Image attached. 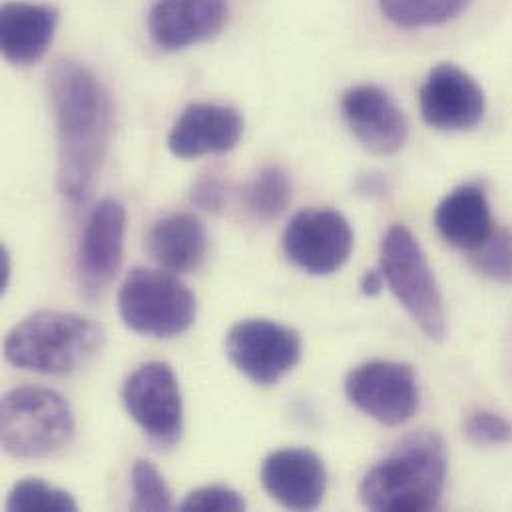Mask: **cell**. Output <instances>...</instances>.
Listing matches in <instances>:
<instances>
[{
    "mask_svg": "<svg viewBox=\"0 0 512 512\" xmlns=\"http://www.w3.org/2000/svg\"><path fill=\"white\" fill-rule=\"evenodd\" d=\"M48 94L58 136V190L72 204H82L110 144L114 106L100 78L76 60L54 62Z\"/></svg>",
    "mask_w": 512,
    "mask_h": 512,
    "instance_id": "cell-1",
    "label": "cell"
},
{
    "mask_svg": "<svg viewBox=\"0 0 512 512\" xmlns=\"http://www.w3.org/2000/svg\"><path fill=\"white\" fill-rule=\"evenodd\" d=\"M447 483V449L437 433L403 439L361 481L359 499L371 511H435Z\"/></svg>",
    "mask_w": 512,
    "mask_h": 512,
    "instance_id": "cell-2",
    "label": "cell"
},
{
    "mask_svg": "<svg viewBox=\"0 0 512 512\" xmlns=\"http://www.w3.org/2000/svg\"><path fill=\"white\" fill-rule=\"evenodd\" d=\"M102 325L72 311H38L22 319L4 339L10 365L42 375H68L90 365L102 351Z\"/></svg>",
    "mask_w": 512,
    "mask_h": 512,
    "instance_id": "cell-3",
    "label": "cell"
},
{
    "mask_svg": "<svg viewBox=\"0 0 512 512\" xmlns=\"http://www.w3.org/2000/svg\"><path fill=\"white\" fill-rule=\"evenodd\" d=\"M68 401L46 387L24 385L8 391L0 405V441L14 459H46L74 437Z\"/></svg>",
    "mask_w": 512,
    "mask_h": 512,
    "instance_id": "cell-4",
    "label": "cell"
},
{
    "mask_svg": "<svg viewBox=\"0 0 512 512\" xmlns=\"http://www.w3.org/2000/svg\"><path fill=\"white\" fill-rule=\"evenodd\" d=\"M118 311L132 331L172 339L194 325L198 301L192 289L172 271L136 267L118 291Z\"/></svg>",
    "mask_w": 512,
    "mask_h": 512,
    "instance_id": "cell-5",
    "label": "cell"
},
{
    "mask_svg": "<svg viewBox=\"0 0 512 512\" xmlns=\"http://www.w3.org/2000/svg\"><path fill=\"white\" fill-rule=\"evenodd\" d=\"M381 271L419 329L429 339L443 341L447 335L443 295L429 259L409 228L399 224L387 230L381 242Z\"/></svg>",
    "mask_w": 512,
    "mask_h": 512,
    "instance_id": "cell-6",
    "label": "cell"
},
{
    "mask_svg": "<svg viewBox=\"0 0 512 512\" xmlns=\"http://www.w3.org/2000/svg\"><path fill=\"white\" fill-rule=\"evenodd\" d=\"M122 401L134 423L158 447H172L184 431V401L168 363L140 365L122 387Z\"/></svg>",
    "mask_w": 512,
    "mask_h": 512,
    "instance_id": "cell-7",
    "label": "cell"
},
{
    "mask_svg": "<svg viewBox=\"0 0 512 512\" xmlns=\"http://www.w3.org/2000/svg\"><path fill=\"white\" fill-rule=\"evenodd\" d=\"M347 399L367 417L385 427L413 419L421 403L415 369L401 361H367L345 379Z\"/></svg>",
    "mask_w": 512,
    "mask_h": 512,
    "instance_id": "cell-8",
    "label": "cell"
},
{
    "mask_svg": "<svg viewBox=\"0 0 512 512\" xmlns=\"http://www.w3.org/2000/svg\"><path fill=\"white\" fill-rule=\"evenodd\" d=\"M226 353L240 373L267 387L279 383L301 361L303 343L291 327L246 319L228 331Z\"/></svg>",
    "mask_w": 512,
    "mask_h": 512,
    "instance_id": "cell-9",
    "label": "cell"
},
{
    "mask_svg": "<svg viewBox=\"0 0 512 512\" xmlns=\"http://www.w3.org/2000/svg\"><path fill=\"white\" fill-rule=\"evenodd\" d=\"M353 240V230L343 214L303 210L289 220L283 232V252L309 275H331L347 263Z\"/></svg>",
    "mask_w": 512,
    "mask_h": 512,
    "instance_id": "cell-10",
    "label": "cell"
},
{
    "mask_svg": "<svg viewBox=\"0 0 512 512\" xmlns=\"http://www.w3.org/2000/svg\"><path fill=\"white\" fill-rule=\"evenodd\" d=\"M126 238V210L116 200H102L92 208L80 238L76 273L86 297H100L114 281Z\"/></svg>",
    "mask_w": 512,
    "mask_h": 512,
    "instance_id": "cell-11",
    "label": "cell"
},
{
    "mask_svg": "<svg viewBox=\"0 0 512 512\" xmlns=\"http://www.w3.org/2000/svg\"><path fill=\"white\" fill-rule=\"evenodd\" d=\"M419 108L427 126L441 132H467L483 122L487 98L469 72L455 64H439L419 90Z\"/></svg>",
    "mask_w": 512,
    "mask_h": 512,
    "instance_id": "cell-12",
    "label": "cell"
},
{
    "mask_svg": "<svg viewBox=\"0 0 512 512\" xmlns=\"http://www.w3.org/2000/svg\"><path fill=\"white\" fill-rule=\"evenodd\" d=\"M341 112L353 136L373 154H395L407 142L409 122L397 102L379 86L349 88L343 94Z\"/></svg>",
    "mask_w": 512,
    "mask_h": 512,
    "instance_id": "cell-13",
    "label": "cell"
},
{
    "mask_svg": "<svg viewBox=\"0 0 512 512\" xmlns=\"http://www.w3.org/2000/svg\"><path fill=\"white\" fill-rule=\"evenodd\" d=\"M244 134L242 114L224 104L198 102L188 106L168 134V148L176 158L192 160L234 150Z\"/></svg>",
    "mask_w": 512,
    "mask_h": 512,
    "instance_id": "cell-14",
    "label": "cell"
},
{
    "mask_svg": "<svg viewBox=\"0 0 512 512\" xmlns=\"http://www.w3.org/2000/svg\"><path fill=\"white\" fill-rule=\"evenodd\" d=\"M265 493L289 511H313L323 503L327 471L323 461L307 449H281L261 465Z\"/></svg>",
    "mask_w": 512,
    "mask_h": 512,
    "instance_id": "cell-15",
    "label": "cell"
},
{
    "mask_svg": "<svg viewBox=\"0 0 512 512\" xmlns=\"http://www.w3.org/2000/svg\"><path fill=\"white\" fill-rule=\"evenodd\" d=\"M228 20V0H158L148 32L164 50H182L216 36Z\"/></svg>",
    "mask_w": 512,
    "mask_h": 512,
    "instance_id": "cell-16",
    "label": "cell"
},
{
    "mask_svg": "<svg viewBox=\"0 0 512 512\" xmlns=\"http://www.w3.org/2000/svg\"><path fill=\"white\" fill-rule=\"evenodd\" d=\"M58 10L52 4L10 0L0 10V44L14 66L36 64L52 44Z\"/></svg>",
    "mask_w": 512,
    "mask_h": 512,
    "instance_id": "cell-17",
    "label": "cell"
},
{
    "mask_svg": "<svg viewBox=\"0 0 512 512\" xmlns=\"http://www.w3.org/2000/svg\"><path fill=\"white\" fill-rule=\"evenodd\" d=\"M435 226L447 244L477 252L495 232L485 190L475 184L455 188L437 206Z\"/></svg>",
    "mask_w": 512,
    "mask_h": 512,
    "instance_id": "cell-18",
    "label": "cell"
},
{
    "mask_svg": "<svg viewBox=\"0 0 512 512\" xmlns=\"http://www.w3.org/2000/svg\"><path fill=\"white\" fill-rule=\"evenodd\" d=\"M148 254L168 271H196L208 252L204 224L192 214H168L148 234Z\"/></svg>",
    "mask_w": 512,
    "mask_h": 512,
    "instance_id": "cell-19",
    "label": "cell"
},
{
    "mask_svg": "<svg viewBox=\"0 0 512 512\" xmlns=\"http://www.w3.org/2000/svg\"><path fill=\"white\" fill-rule=\"evenodd\" d=\"M473 0H379L381 14L397 28H429L459 18Z\"/></svg>",
    "mask_w": 512,
    "mask_h": 512,
    "instance_id": "cell-20",
    "label": "cell"
},
{
    "mask_svg": "<svg viewBox=\"0 0 512 512\" xmlns=\"http://www.w3.org/2000/svg\"><path fill=\"white\" fill-rule=\"evenodd\" d=\"M291 180L279 166H265L248 182L244 200L259 222L277 220L291 204Z\"/></svg>",
    "mask_w": 512,
    "mask_h": 512,
    "instance_id": "cell-21",
    "label": "cell"
},
{
    "mask_svg": "<svg viewBox=\"0 0 512 512\" xmlns=\"http://www.w3.org/2000/svg\"><path fill=\"white\" fill-rule=\"evenodd\" d=\"M4 509L8 512H74L78 505L64 489L52 487L40 479H24L10 489Z\"/></svg>",
    "mask_w": 512,
    "mask_h": 512,
    "instance_id": "cell-22",
    "label": "cell"
},
{
    "mask_svg": "<svg viewBox=\"0 0 512 512\" xmlns=\"http://www.w3.org/2000/svg\"><path fill=\"white\" fill-rule=\"evenodd\" d=\"M132 511L160 512L174 507L172 491L164 475L150 461H136L132 467Z\"/></svg>",
    "mask_w": 512,
    "mask_h": 512,
    "instance_id": "cell-23",
    "label": "cell"
},
{
    "mask_svg": "<svg viewBox=\"0 0 512 512\" xmlns=\"http://www.w3.org/2000/svg\"><path fill=\"white\" fill-rule=\"evenodd\" d=\"M473 254H475L473 263L483 275H487L495 281L512 283L511 230L493 232L491 238Z\"/></svg>",
    "mask_w": 512,
    "mask_h": 512,
    "instance_id": "cell-24",
    "label": "cell"
},
{
    "mask_svg": "<svg viewBox=\"0 0 512 512\" xmlns=\"http://www.w3.org/2000/svg\"><path fill=\"white\" fill-rule=\"evenodd\" d=\"M246 509L248 505L244 497L238 491L224 485H212L192 491L180 505V511L184 512H240Z\"/></svg>",
    "mask_w": 512,
    "mask_h": 512,
    "instance_id": "cell-25",
    "label": "cell"
},
{
    "mask_svg": "<svg viewBox=\"0 0 512 512\" xmlns=\"http://www.w3.org/2000/svg\"><path fill=\"white\" fill-rule=\"evenodd\" d=\"M465 435L475 445H501L512 439V425L501 415L485 409L469 413L465 419Z\"/></svg>",
    "mask_w": 512,
    "mask_h": 512,
    "instance_id": "cell-26",
    "label": "cell"
},
{
    "mask_svg": "<svg viewBox=\"0 0 512 512\" xmlns=\"http://www.w3.org/2000/svg\"><path fill=\"white\" fill-rule=\"evenodd\" d=\"M192 204L208 214H220L228 204V186L214 174L200 176L190 192Z\"/></svg>",
    "mask_w": 512,
    "mask_h": 512,
    "instance_id": "cell-27",
    "label": "cell"
},
{
    "mask_svg": "<svg viewBox=\"0 0 512 512\" xmlns=\"http://www.w3.org/2000/svg\"><path fill=\"white\" fill-rule=\"evenodd\" d=\"M355 190L361 196L375 198V196H385L389 190V184L381 174H363V176H359Z\"/></svg>",
    "mask_w": 512,
    "mask_h": 512,
    "instance_id": "cell-28",
    "label": "cell"
},
{
    "mask_svg": "<svg viewBox=\"0 0 512 512\" xmlns=\"http://www.w3.org/2000/svg\"><path fill=\"white\" fill-rule=\"evenodd\" d=\"M383 285H385V277H383V271H381V269H369V271H365L363 277H361V283H359L361 293L367 295V297L379 295L381 289H383Z\"/></svg>",
    "mask_w": 512,
    "mask_h": 512,
    "instance_id": "cell-29",
    "label": "cell"
},
{
    "mask_svg": "<svg viewBox=\"0 0 512 512\" xmlns=\"http://www.w3.org/2000/svg\"><path fill=\"white\" fill-rule=\"evenodd\" d=\"M2 259H0V263H2V281H0V285H2V293L8 289V283H10V275H12V263H10V254H8V250L6 248H2Z\"/></svg>",
    "mask_w": 512,
    "mask_h": 512,
    "instance_id": "cell-30",
    "label": "cell"
}]
</instances>
